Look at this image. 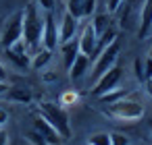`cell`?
Instances as JSON below:
<instances>
[{"mask_svg":"<svg viewBox=\"0 0 152 145\" xmlns=\"http://www.w3.org/2000/svg\"><path fill=\"white\" fill-rule=\"evenodd\" d=\"M40 110V116L65 139H71L73 137V131H71V120H69V112L67 108H63L61 104H52V102H42L38 106Z\"/></svg>","mask_w":152,"mask_h":145,"instance_id":"6da1fadb","label":"cell"},{"mask_svg":"<svg viewBox=\"0 0 152 145\" xmlns=\"http://www.w3.org/2000/svg\"><path fill=\"white\" fill-rule=\"evenodd\" d=\"M42 31H44V17L40 15L36 4H27L23 9V42L27 50H38L42 44Z\"/></svg>","mask_w":152,"mask_h":145,"instance_id":"7a4b0ae2","label":"cell"},{"mask_svg":"<svg viewBox=\"0 0 152 145\" xmlns=\"http://www.w3.org/2000/svg\"><path fill=\"white\" fill-rule=\"evenodd\" d=\"M106 112L108 116H113L115 120H121V122H135L140 118H144L146 114V108L140 100H131V97H123V100H117L113 104L106 106Z\"/></svg>","mask_w":152,"mask_h":145,"instance_id":"3957f363","label":"cell"},{"mask_svg":"<svg viewBox=\"0 0 152 145\" xmlns=\"http://www.w3.org/2000/svg\"><path fill=\"white\" fill-rule=\"evenodd\" d=\"M19 40H23V11H15L7 19L2 31H0V46L7 50Z\"/></svg>","mask_w":152,"mask_h":145,"instance_id":"277c9868","label":"cell"},{"mask_svg":"<svg viewBox=\"0 0 152 145\" xmlns=\"http://www.w3.org/2000/svg\"><path fill=\"white\" fill-rule=\"evenodd\" d=\"M123 66H119V64H115L113 69H108L102 77H98L96 79V83H94V87L90 89V93L94 95V97H102V95H106V93H110V91H115L117 87H119V83H121V79H123Z\"/></svg>","mask_w":152,"mask_h":145,"instance_id":"5b68a950","label":"cell"},{"mask_svg":"<svg viewBox=\"0 0 152 145\" xmlns=\"http://www.w3.org/2000/svg\"><path fill=\"white\" fill-rule=\"evenodd\" d=\"M119 52H121L119 42H113L108 48H104V50L98 54V58L94 60V66H92V77H94V79H98V77H102L108 69H113V66L117 64V56H119Z\"/></svg>","mask_w":152,"mask_h":145,"instance_id":"8992f818","label":"cell"},{"mask_svg":"<svg viewBox=\"0 0 152 145\" xmlns=\"http://www.w3.org/2000/svg\"><path fill=\"white\" fill-rule=\"evenodd\" d=\"M4 54H7V58H9L17 69H23V71H25V69L31 66V56H29V50H27V46H25L23 40H19V42L13 44L11 48H7Z\"/></svg>","mask_w":152,"mask_h":145,"instance_id":"52a82bcc","label":"cell"},{"mask_svg":"<svg viewBox=\"0 0 152 145\" xmlns=\"http://www.w3.org/2000/svg\"><path fill=\"white\" fill-rule=\"evenodd\" d=\"M58 46V23L54 21V13L44 15V31H42V48L54 50Z\"/></svg>","mask_w":152,"mask_h":145,"instance_id":"ba28073f","label":"cell"},{"mask_svg":"<svg viewBox=\"0 0 152 145\" xmlns=\"http://www.w3.org/2000/svg\"><path fill=\"white\" fill-rule=\"evenodd\" d=\"M77 42H79V52L90 56H94V50H96V44H98V35L92 27V23H83L81 29H79V35H77Z\"/></svg>","mask_w":152,"mask_h":145,"instance_id":"9c48e42d","label":"cell"},{"mask_svg":"<svg viewBox=\"0 0 152 145\" xmlns=\"http://www.w3.org/2000/svg\"><path fill=\"white\" fill-rule=\"evenodd\" d=\"M77 29H79V19H75L71 13L65 11L63 17H61V23H58V44H65V42L73 40Z\"/></svg>","mask_w":152,"mask_h":145,"instance_id":"30bf717a","label":"cell"},{"mask_svg":"<svg viewBox=\"0 0 152 145\" xmlns=\"http://www.w3.org/2000/svg\"><path fill=\"white\" fill-rule=\"evenodd\" d=\"M34 131H38V133L42 135V139H44L48 145H61V143H63V137H61L42 116H36V118H34Z\"/></svg>","mask_w":152,"mask_h":145,"instance_id":"8fae6325","label":"cell"},{"mask_svg":"<svg viewBox=\"0 0 152 145\" xmlns=\"http://www.w3.org/2000/svg\"><path fill=\"white\" fill-rule=\"evenodd\" d=\"M152 33V0H144L142 15H140V27H137V38L146 40Z\"/></svg>","mask_w":152,"mask_h":145,"instance_id":"7c38bea8","label":"cell"},{"mask_svg":"<svg viewBox=\"0 0 152 145\" xmlns=\"http://www.w3.org/2000/svg\"><path fill=\"white\" fill-rule=\"evenodd\" d=\"M61 52H63V64H65V69L69 71L71 64L75 62V58L81 54V52H79V42H77V38H73V40L61 44Z\"/></svg>","mask_w":152,"mask_h":145,"instance_id":"4fadbf2b","label":"cell"},{"mask_svg":"<svg viewBox=\"0 0 152 145\" xmlns=\"http://www.w3.org/2000/svg\"><path fill=\"white\" fill-rule=\"evenodd\" d=\"M90 56H86V54H79L77 58H75V62L71 64V69H69V77H71V81H79L86 73H88V69H90Z\"/></svg>","mask_w":152,"mask_h":145,"instance_id":"5bb4252c","label":"cell"},{"mask_svg":"<svg viewBox=\"0 0 152 145\" xmlns=\"http://www.w3.org/2000/svg\"><path fill=\"white\" fill-rule=\"evenodd\" d=\"M7 95V100H11V102H19V104H29L31 102V89H27V87H9V91L4 93Z\"/></svg>","mask_w":152,"mask_h":145,"instance_id":"9a60e30c","label":"cell"},{"mask_svg":"<svg viewBox=\"0 0 152 145\" xmlns=\"http://www.w3.org/2000/svg\"><path fill=\"white\" fill-rule=\"evenodd\" d=\"M90 23H92V27H94V31H96L98 38H100L106 29L113 27V21H110V15H108V13H98V15H94V19H92Z\"/></svg>","mask_w":152,"mask_h":145,"instance_id":"2e32d148","label":"cell"},{"mask_svg":"<svg viewBox=\"0 0 152 145\" xmlns=\"http://www.w3.org/2000/svg\"><path fill=\"white\" fill-rule=\"evenodd\" d=\"M52 62V50H46V48H42L36 56H31V66L36 69V71H42V69H46L48 64Z\"/></svg>","mask_w":152,"mask_h":145,"instance_id":"e0dca14e","label":"cell"},{"mask_svg":"<svg viewBox=\"0 0 152 145\" xmlns=\"http://www.w3.org/2000/svg\"><path fill=\"white\" fill-rule=\"evenodd\" d=\"M79 102V93L75 91V89H67V91H63L61 93V97H58V104L63 106V108H71V106H75Z\"/></svg>","mask_w":152,"mask_h":145,"instance_id":"ac0fdd59","label":"cell"},{"mask_svg":"<svg viewBox=\"0 0 152 145\" xmlns=\"http://www.w3.org/2000/svg\"><path fill=\"white\" fill-rule=\"evenodd\" d=\"M67 13L75 19H83V0H67Z\"/></svg>","mask_w":152,"mask_h":145,"instance_id":"d6986e66","label":"cell"},{"mask_svg":"<svg viewBox=\"0 0 152 145\" xmlns=\"http://www.w3.org/2000/svg\"><path fill=\"white\" fill-rule=\"evenodd\" d=\"M88 145H110V133H94V135H90Z\"/></svg>","mask_w":152,"mask_h":145,"instance_id":"ffe728a7","label":"cell"},{"mask_svg":"<svg viewBox=\"0 0 152 145\" xmlns=\"http://www.w3.org/2000/svg\"><path fill=\"white\" fill-rule=\"evenodd\" d=\"M129 95V89H115V91H110V93H106V95H102L100 100H104L106 104H113V102H117V100H123V97H127Z\"/></svg>","mask_w":152,"mask_h":145,"instance_id":"44dd1931","label":"cell"},{"mask_svg":"<svg viewBox=\"0 0 152 145\" xmlns=\"http://www.w3.org/2000/svg\"><path fill=\"white\" fill-rule=\"evenodd\" d=\"M110 145H131V139L125 133H110Z\"/></svg>","mask_w":152,"mask_h":145,"instance_id":"7402d4cb","label":"cell"},{"mask_svg":"<svg viewBox=\"0 0 152 145\" xmlns=\"http://www.w3.org/2000/svg\"><path fill=\"white\" fill-rule=\"evenodd\" d=\"M25 139H27L31 145H48V143L42 139V135H40L38 131H27V133H25Z\"/></svg>","mask_w":152,"mask_h":145,"instance_id":"603a6c76","label":"cell"},{"mask_svg":"<svg viewBox=\"0 0 152 145\" xmlns=\"http://www.w3.org/2000/svg\"><path fill=\"white\" fill-rule=\"evenodd\" d=\"M36 4H38L42 11H46V13H54V9H56V0H36Z\"/></svg>","mask_w":152,"mask_h":145,"instance_id":"cb8c5ba5","label":"cell"},{"mask_svg":"<svg viewBox=\"0 0 152 145\" xmlns=\"http://www.w3.org/2000/svg\"><path fill=\"white\" fill-rule=\"evenodd\" d=\"M133 73H135V79L137 81H146V77H144V60H135L133 62Z\"/></svg>","mask_w":152,"mask_h":145,"instance_id":"d4e9b609","label":"cell"},{"mask_svg":"<svg viewBox=\"0 0 152 145\" xmlns=\"http://www.w3.org/2000/svg\"><path fill=\"white\" fill-rule=\"evenodd\" d=\"M96 11V0H83V19L92 17Z\"/></svg>","mask_w":152,"mask_h":145,"instance_id":"484cf974","label":"cell"},{"mask_svg":"<svg viewBox=\"0 0 152 145\" xmlns=\"http://www.w3.org/2000/svg\"><path fill=\"white\" fill-rule=\"evenodd\" d=\"M121 4H123V0H106V9H108V15L117 13V11L121 9Z\"/></svg>","mask_w":152,"mask_h":145,"instance_id":"4316f807","label":"cell"},{"mask_svg":"<svg viewBox=\"0 0 152 145\" xmlns=\"http://www.w3.org/2000/svg\"><path fill=\"white\" fill-rule=\"evenodd\" d=\"M144 77L146 79H152V58H146L144 60Z\"/></svg>","mask_w":152,"mask_h":145,"instance_id":"83f0119b","label":"cell"},{"mask_svg":"<svg viewBox=\"0 0 152 145\" xmlns=\"http://www.w3.org/2000/svg\"><path fill=\"white\" fill-rule=\"evenodd\" d=\"M9 122V112L2 108V106H0V126H4Z\"/></svg>","mask_w":152,"mask_h":145,"instance_id":"f1b7e54d","label":"cell"},{"mask_svg":"<svg viewBox=\"0 0 152 145\" xmlns=\"http://www.w3.org/2000/svg\"><path fill=\"white\" fill-rule=\"evenodd\" d=\"M0 145H9V133L4 131V126H0Z\"/></svg>","mask_w":152,"mask_h":145,"instance_id":"f546056e","label":"cell"},{"mask_svg":"<svg viewBox=\"0 0 152 145\" xmlns=\"http://www.w3.org/2000/svg\"><path fill=\"white\" fill-rule=\"evenodd\" d=\"M144 89H146V95L152 97V79H146L144 81Z\"/></svg>","mask_w":152,"mask_h":145,"instance_id":"4dcf8cb0","label":"cell"},{"mask_svg":"<svg viewBox=\"0 0 152 145\" xmlns=\"http://www.w3.org/2000/svg\"><path fill=\"white\" fill-rule=\"evenodd\" d=\"M9 87H11V85H9L7 81H0V95H4V93L9 91Z\"/></svg>","mask_w":152,"mask_h":145,"instance_id":"1f68e13d","label":"cell"},{"mask_svg":"<svg viewBox=\"0 0 152 145\" xmlns=\"http://www.w3.org/2000/svg\"><path fill=\"white\" fill-rule=\"evenodd\" d=\"M7 79V71H4V64L0 62V81H4Z\"/></svg>","mask_w":152,"mask_h":145,"instance_id":"d6a6232c","label":"cell"},{"mask_svg":"<svg viewBox=\"0 0 152 145\" xmlns=\"http://www.w3.org/2000/svg\"><path fill=\"white\" fill-rule=\"evenodd\" d=\"M148 58H152V46H150V50H148Z\"/></svg>","mask_w":152,"mask_h":145,"instance_id":"836d02e7","label":"cell"},{"mask_svg":"<svg viewBox=\"0 0 152 145\" xmlns=\"http://www.w3.org/2000/svg\"><path fill=\"white\" fill-rule=\"evenodd\" d=\"M150 131H152V120H150Z\"/></svg>","mask_w":152,"mask_h":145,"instance_id":"e575fe53","label":"cell"},{"mask_svg":"<svg viewBox=\"0 0 152 145\" xmlns=\"http://www.w3.org/2000/svg\"><path fill=\"white\" fill-rule=\"evenodd\" d=\"M86 145H88V143H86Z\"/></svg>","mask_w":152,"mask_h":145,"instance_id":"d590c367","label":"cell"}]
</instances>
